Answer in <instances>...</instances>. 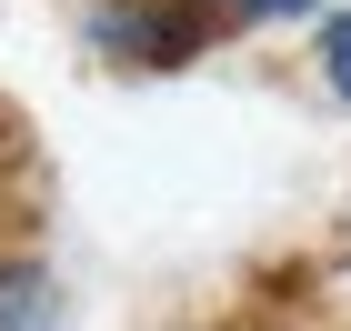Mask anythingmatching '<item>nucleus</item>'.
<instances>
[{"label": "nucleus", "mask_w": 351, "mask_h": 331, "mask_svg": "<svg viewBox=\"0 0 351 331\" xmlns=\"http://www.w3.org/2000/svg\"><path fill=\"white\" fill-rule=\"evenodd\" d=\"M221 30L201 0H90L81 10V51L101 60V71H191V60L211 51Z\"/></svg>", "instance_id": "1"}, {"label": "nucleus", "mask_w": 351, "mask_h": 331, "mask_svg": "<svg viewBox=\"0 0 351 331\" xmlns=\"http://www.w3.org/2000/svg\"><path fill=\"white\" fill-rule=\"evenodd\" d=\"M0 331H60V281L30 251H0Z\"/></svg>", "instance_id": "2"}, {"label": "nucleus", "mask_w": 351, "mask_h": 331, "mask_svg": "<svg viewBox=\"0 0 351 331\" xmlns=\"http://www.w3.org/2000/svg\"><path fill=\"white\" fill-rule=\"evenodd\" d=\"M211 30H261V21H322V0H201Z\"/></svg>", "instance_id": "3"}, {"label": "nucleus", "mask_w": 351, "mask_h": 331, "mask_svg": "<svg viewBox=\"0 0 351 331\" xmlns=\"http://www.w3.org/2000/svg\"><path fill=\"white\" fill-rule=\"evenodd\" d=\"M322 90L351 101V10H322Z\"/></svg>", "instance_id": "4"}]
</instances>
